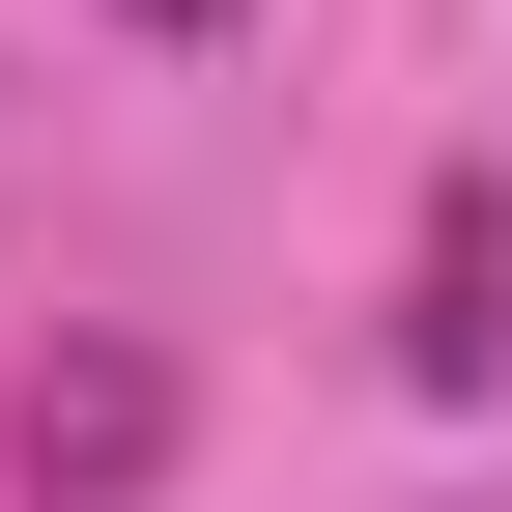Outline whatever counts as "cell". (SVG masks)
I'll list each match as a JSON object with an SVG mask.
<instances>
[{"mask_svg":"<svg viewBox=\"0 0 512 512\" xmlns=\"http://www.w3.org/2000/svg\"><path fill=\"white\" fill-rule=\"evenodd\" d=\"M143 29H228V0H143Z\"/></svg>","mask_w":512,"mask_h":512,"instance_id":"3","label":"cell"},{"mask_svg":"<svg viewBox=\"0 0 512 512\" xmlns=\"http://www.w3.org/2000/svg\"><path fill=\"white\" fill-rule=\"evenodd\" d=\"M0 456H29L57 512H114V484H143V456H171V370H143V342H57V370H29V399H0Z\"/></svg>","mask_w":512,"mask_h":512,"instance_id":"1","label":"cell"},{"mask_svg":"<svg viewBox=\"0 0 512 512\" xmlns=\"http://www.w3.org/2000/svg\"><path fill=\"white\" fill-rule=\"evenodd\" d=\"M399 370H427V399H512V171L427 200V313H399Z\"/></svg>","mask_w":512,"mask_h":512,"instance_id":"2","label":"cell"}]
</instances>
